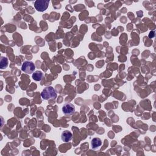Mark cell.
<instances>
[{"mask_svg":"<svg viewBox=\"0 0 156 156\" xmlns=\"http://www.w3.org/2000/svg\"><path fill=\"white\" fill-rule=\"evenodd\" d=\"M41 96L44 100H50L57 97V93L52 87H45L41 93Z\"/></svg>","mask_w":156,"mask_h":156,"instance_id":"1","label":"cell"},{"mask_svg":"<svg viewBox=\"0 0 156 156\" xmlns=\"http://www.w3.org/2000/svg\"><path fill=\"white\" fill-rule=\"evenodd\" d=\"M49 3L48 0H37L34 2V7L37 11L44 12L48 9Z\"/></svg>","mask_w":156,"mask_h":156,"instance_id":"2","label":"cell"},{"mask_svg":"<svg viewBox=\"0 0 156 156\" xmlns=\"http://www.w3.org/2000/svg\"><path fill=\"white\" fill-rule=\"evenodd\" d=\"M35 66L34 63L30 61L24 62L21 66V70L28 74L33 73L35 71Z\"/></svg>","mask_w":156,"mask_h":156,"instance_id":"3","label":"cell"},{"mask_svg":"<svg viewBox=\"0 0 156 156\" xmlns=\"http://www.w3.org/2000/svg\"><path fill=\"white\" fill-rule=\"evenodd\" d=\"M62 111L65 115H71L75 112V107L71 103H66L62 107Z\"/></svg>","mask_w":156,"mask_h":156,"instance_id":"4","label":"cell"},{"mask_svg":"<svg viewBox=\"0 0 156 156\" xmlns=\"http://www.w3.org/2000/svg\"><path fill=\"white\" fill-rule=\"evenodd\" d=\"M72 136H73V135L71 132L68 130H65L62 132L61 135V139L63 141L67 143L71 140Z\"/></svg>","mask_w":156,"mask_h":156,"instance_id":"5","label":"cell"},{"mask_svg":"<svg viewBox=\"0 0 156 156\" xmlns=\"http://www.w3.org/2000/svg\"><path fill=\"white\" fill-rule=\"evenodd\" d=\"M91 147L93 149H98L102 144V141L99 138H94L91 142Z\"/></svg>","mask_w":156,"mask_h":156,"instance_id":"6","label":"cell"},{"mask_svg":"<svg viewBox=\"0 0 156 156\" xmlns=\"http://www.w3.org/2000/svg\"><path fill=\"white\" fill-rule=\"evenodd\" d=\"M43 77V74L41 71H36L32 74V79L35 81H40Z\"/></svg>","mask_w":156,"mask_h":156,"instance_id":"7","label":"cell"},{"mask_svg":"<svg viewBox=\"0 0 156 156\" xmlns=\"http://www.w3.org/2000/svg\"><path fill=\"white\" fill-rule=\"evenodd\" d=\"M8 65V59L3 56L1 57L0 59V67L1 69L5 68Z\"/></svg>","mask_w":156,"mask_h":156,"instance_id":"8","label":"cell"}]
</instances>
